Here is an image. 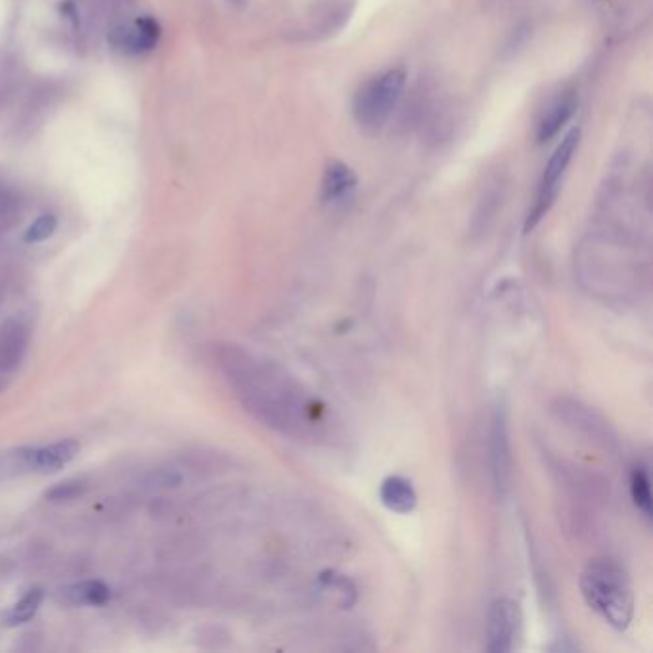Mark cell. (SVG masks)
Instances as JSON below:
<instances>
[{"instance_id":"6da1fadb","label":"cell","mask_w":653,"mask_h":653,"mask_svg":"<svg viewBox=\"0 0 653 653\" xmlns=\"http://www.w3.org/2000/svg\"><path fill=\"white\" fill-rule=\"evenodd\" d=\"M213 361L240 405L263 426L297 441H316L330 433L328 406L282 364L234 343L215 345Z\"/></svg>"},{"instance_id":"7a4b0ae2","label":"cell","mask_w":653,"mask_h":653,"mask_svg":"<svg viewBox=\"0 0 653 653\" xmlns=\"http://www.w3.org/2000/svg\"><path fill=\"white\" fill-rule=\"evenodd\" d=\"M581 592L588 608L596 611L611 629L625 632L634 619V592L623 565L600 558L592 560L581 575Z\"/></svg>"},{"instance_id":"3957f363","label":"cell","mask_w":653,"mask_h":653,"mask_svg":"<svg viewBox=\"0 0 653 653\" xmlns=\"http://www.w3.org/2000/svg\"><path fill=\"white\" fill-rule=\"evenodd\" d=\"M406 85V69L391 68L368 79L353 98V117L364 133L376 135L395 112Z\"/></svg>"},{"instance_id":"277c9868","label":"cell","mask_w":653,"mask_h":653,"mask_svg":"<svg viewBox=\"0 0 653 653\" xmlns=\"http://www.w3.org/2000/svg\"><path fill=\"white\" fill-rule=\"evenodd\" d=\"M581 140V129L575 127L571 129L567 135L563 136L560 146L556 148V152L552 154V158L548 159L544 173H542L541 182H539V190H537V198L533 207L527 213L525 219V234L533 232L537 226L541 225L542 219L550 213V209L554 207V203L558 200L560 188H562V179L571 163V159L577 152Z\"/></svg>"},{"instance_id":"5b68a950","label":"cell","mask_w":653,"mask_h":653,"mask_svg":"<svg viewBox=\"0 0 653 653\" xmlns=\"http://www.w3.org/2000/svg\"><path fill=\"white\" fill-rule=\"evenodd\" d=\"M521 627H523V615L518 602L510 598L496 600L487 615L485 650L491 653L514 652L521 638Z\"/></svg>"},{"instance_id":"8992f818","label":"cell","mask_w":653,"mask_h":653,"mask_svg":"<svg viewBox=\"0 0 653 653\" xmlns=\"http://www.w3.org/2000/svg\"><path fill=\"white\" fill-rule=\"evenodd\" d=\"M512 439H510V420L504 406H498L491 422V468L498 496L508 495L512 487Z\"/></svg>"},{"instance_id":"52a82bcc","label":"cell","mask_w":653,"mask_h":653,"mask_svg":"<svg viewBox=\"0 0 653 653\" xmlns=\"http://www.w3.org/2000/svg\"><path fill=\"white\" fill-rule=\"evenodd\" d=\"M159 23L150 16H140L135 22L119 23L110 31L113 48L125 54L150 52L159 41Z\"/></svg>"},{"instance_id":"ba28073f","label":"cell","mask_w":653,"mask_h":653,"mask_svg":"<svg viewBox=\"0 0 653 653\" xmlns=\"http://www.w3.org/2000/svg\"><path fill=\"white\" fill-rule=\"evenodd\" d=\"M579 108V96L575 91H563L554 96L546 108L542 110L541 117L537 121V144H544L552 140L554 136L562 131L563 127L571 121Z\"/></svg>"},{"instance_id":"9c48e42d","label":"cell","mask_w":653,"mask_h":653,"mask_svg":"<svg viewBox=\"0 0 653 653\" xmlns=\"http://www.w3.org/2000/svg\"><path fill=\"white\" fill-rule=\"evenodd\" d=\"M29 345V328L20 318H8L0 326V370L16 374Z\"/></svg>"},{"instance_id":"30bf717a","label":"cell","mask_w":653,"mask_h":653,"mask_svg":"<svg viewBox=\"0 0 653 653\" xmlns=\"http://www.w3.org/2000/svg\"><path fill=\"white\" fill-rule=\"evenodd\" d=\"M357 173L339 159H328L320 184V200L324 203L345 202L357 188Z\"/></svg>"},{"instance_id":"8fae6325","label":"cell","mask_w":653,"mask_h":653,"mask_svg":"<svg viewBox=\"0 0 653 653\" xmlns=\"http://www.w3.org/2000/svg\"><path fill=\"white\" fill-rule=\"evenodd\" d=\"M81 445L75 439H64L46 447L31 449V472H58L79 454Z\"/></svg>"},{"instance_id":"7c38bea8","label":"cell","mask_w":653,"mask_h":653,"mask_svg":"<svg viewBox=\"0 0 653 653\" xmlns=\"http://www.w3.org/2000/svg\"><path fill=\"white\" fill-rule=\"evenodd\" d=\"M380 498L387 510L401 514V516L410 514L418 504V495H416L412 483L401 475H389L387 479H383Z\"/></svg>"},{"instance_id":"4fadbf2b","label":"cell","mask_w":653,"mask_h":653,"mask_svg":"<svg viewBox=\"0 0 653 653\" xmlns=\"http://www.w3.org/2000/svg\"><path fill=\"white\" fill-rule=\"evenodd\" d=\"M110 596V588L102 581H81L62 590L64 602L71 606H104Z\"/></svg>"},{"instance_id":"5bb4252c","label":"cell","mask_w":653,"mask_h":653,"mask_svg":"<svg viewBox=\"0 0 653 653\" xmlns=\"http://www.w3.org/2000/svg\"><path fill=\"white\" fill-rule=\"evenodd\" d=\"M631 496L634 506L646 519H652V483L648 468H634L631 473Z\"/></svg>"},{"instance_id":"9a60e30c","label":"cell","mask_w":653,"mask_h":653,"mask_svg":"<svg viewBox=\"0 0 653 653\" xmlns=\"http://www.w3.org/2000/svg\"><path fill=\"white\" fill-rule=\"evenodd\" d=\"M45 600V590L43 588H31L18 604H14V608L6 613V625L8 627H18L27 621H31L37 611L41 608Z\"/></svg>"},{"instance_id":"2e32d148","label":"cell","mask_w":653,"mask_h":653,"mask_svg":"<svg viewBox=\"0 0 653 653\" xmlns=\"http://www.w3.org/2000/svg\"><path fill=\"white\" fill-rule=\"evenodd\" d=\"M25 472H31V447L0 452V481H8Z\"/></svg>"},{"instance_id":"e0dca14e","label":"cell","mask_w":653,"mask_h":653,"mask_svg":"<svg viewBox=\"0 0 653 653\" xmlns=\"http://www.w3.org/2000/svg\"><path fill=\"white\" fill-rule=\"evenodd\" d=\"M87 491H89V481L83 477H73L56 483L52 489L46 491L45 498L52 504H64L81 498Z\"/></svg>"},{"instance_id":"ac0fdd59","label":"cell","mask_w":653,"mask_h":653,"mask_svg":"<svg viewBox=\"0 0 653 653\" xmlns=\"http://www.w3.org/2000/svg\"><path fill=\"white\" fill-rule=\"evenodd\" d=\"M182 473L173 468H158L144 473L140 479V485L148 491H169L177 489L182 483Z\"/></svg>"},{"instance_id":"d6986e66","label":"cell","mask_w":653,"mask_h":653,"mask_svg":"<svg viewBox=\"0 0 653 653\" xmlns=\"http://www.w3.org/2000/svg\"><path fill=\"white\" fill-rule=\"evenodd\" d=\"M58 228V219L54 215H41L37 221H33V225L25 230L23 240L27 244H39L48 240Z\"/></svg>"},{"instance_id":"ffe728a7","label":"cell","mask_w":653,"mask_h":653,"mask_svg":"<svg viewBox=\"0 0 653 653\" xmlns=\"http://www.w3.org/2000/svg\"><path fill=\"white\" fill-rule=\"evenodd\" d=\"M12 380H14V374L0 370V395H2V393H4L8 387H10Z\"/></svg>"},{"instance_id":"44dd1931","label":"cell","mask_w":653,"mask_h":653,"mask_svg":"<svg viewBox=\"0 0 653 653\" xmlns=\"http://www.w3.org/2000/svg\"><path fill=\"white\" fill-rule=\"evenodd\" d=\"M10 205H12V198L8 196V192L0 190V215H4L10 209Z\"/></svg>"}]
</instances>
